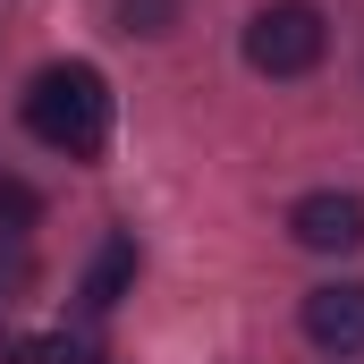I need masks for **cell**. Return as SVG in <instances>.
Listing matches in <instances>:
<instances>
[{"mask_svg": "<svg viewBox=\"0 0 364 364\" xmlns=\"http://www.w3.org/2000/svg\"><path fill=\"white\" fill-rule=\"evenodd\" d=\"M43 220V195L26 178H0V237H17V229H34Z\"/></svg>", "mask_w": 364, "mask_h": 364, "instance_id": "8992f818", "label": "cell"}, {"mask_svg": "<svg viewBox=\"0 0 364 364\" xmlns=\"http://www.w3.org/2000/svg\"><path fill=\"white\" fill-rule=\"evenodd\" d=\"M119 26L127 34H170L178 26V0H119Z\"/></svg>", "mask_w": 364, "mask_h": 364, "instance_id": "52a82bcc", "label": "cell"}, {"mask_svg": "<svg viewBox=\"0 0 364 364\" xmlns=\"http://www.w3.org/2000/svg\"><path fill=\"white\" fill-rule=\"evenodd\" d=\"M127 279H136V237H102V255L85 272V314H110L127 296Z\"/></svg>", "mask_w": 364, "mask_h": 364, "instance_id": "5b68a950", "label": "cell"}, {"mask_svg": "<svg viewBox=\"0 0 364 364\" xmlns=\"http://www.w3.org/2000/svg\"><path fill=\"white\" fill-rule=\"evenodd\" d=\"M26 127H34L51 153L93 161V153H102V136H110V85H102V68H85V60L43 68V77L26 85Z\"/></svg>", "mask_w": 364, "mask_h": 364, "instance_id": "6da1fadb", "label": "cell"}, {"mask_svg": "<svg viewBox=\"0 0 364 364\" xmlns=\"http://www.w3.org/2000/svg\"><path fill=\"white\" fill-rule=\"evenodd\" d=\"M288 237L314 246V255H356L364 246V195H339V186L305 195V203L288 212Z\"/></svg>", "mask_w": 364, "mask_h": 364, "instance_id": "3957f363", "label": "cell"}, {"mask_svg": "<svg viewBox=\"0 0 364 364\" xmlns=\"http://www.w3.org/2000/svg\"><path fill=\"white\" fill-rule=\"evenodd\" d=\"M322 51H331V26L314 0H272L246 17V68L255 77H305Z\"/></svg>", "mask_w": 364, "mask_h": 364, "instance_id": "7a4b0ae2", "label": "cell"}, {"mask_svg": "<svg viewBox=\"0 0 364 364\" xmlns=\"http://www.w3.org/2000/svg\"><path fill=\"white\" fill-rule=\"evenodd\" d=\"M305 339L322 356H356L364 348V279H331L305 296Z\"/></svg>", "mask_w": 364, "mask_h": 364, "instance_id": "277c9868", "label": "cell"}]
</instances>
